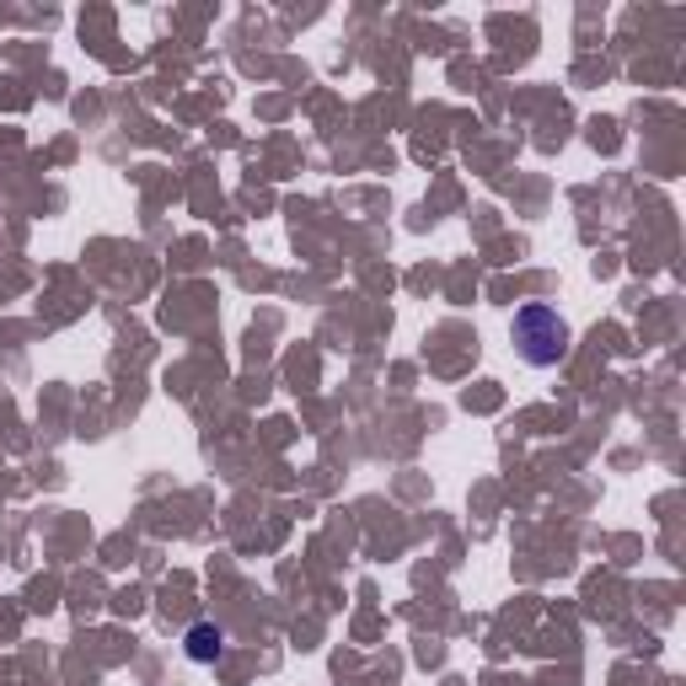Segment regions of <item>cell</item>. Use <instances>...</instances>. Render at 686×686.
Here are the masks:
<instances>
[{
  "mask_svg": "<svg viewBox=\"0 0 686 686\" xmlns=\"http://www.w3.org/2000/svg\"><path fill=\"white\" fill-rule=\"evenodd\" d=\"M510 338H515L521 360L536 364V370H547V364H558L568 355V323L553 312V306H542V301H531V306L515 312Z\"/></svg>",
  "mask_w": 686,
  "mask_h": 686,
  "instance_id": "obj_1",
  "label": "cell"
},
{
  "mask_svg": "<svg viewBox=\"0 0 686 686\" xmlns=\"http://www.w3.org/2000/svg\"><path fill=\"white\" fill-rule=\"evenodd\" d=\"M183 649H188L194 665H215V660L226 654V628H215V622H194V628L183 633Z\"/></svg>",
  "mask_w": 686,
  "mask_h": 686,
  "instance_id": "obj_2",
  "label": "cell"
}]
</instances>
